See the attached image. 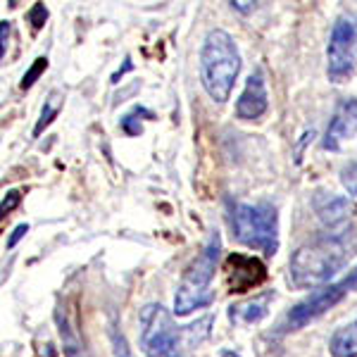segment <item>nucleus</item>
I'll return each instance as SVG.
<instances>
[{"mask_svg": "<svg viewBox=\"0 0 357 357\" xmlns=\"http://www.w3.org/2000/svg\"><path fill=\"white\" fill-rule=\"evenodd\" d=\"M357 252V231L350 227L319 234L291 255L289 281L296 289H317L331 284Z\"/></svg>", "mask_w": 357, "mask_h": 357, "instance_id": "1", "label": "nucleus"}, {"mask_svg": "<svg viewBox=\"0 0 357 357\" xmlns=\"http://www.w3.org/2000/svg\"><path fill=\"white\" fill-rule=\"evenodd\" d=\"M212 314L188 326H176L162 305L151 303L141 310V350L146 357H186L210 336Z\"/></svg>", "mask_w": 357, "mask_h": 357, "instance_id": "2", "label": "nucleus"}, {"mask_svg": "<svg viewBox=\"0 0 357 357\" xmlns=\"http://www.w3.org/2000/svg\"><path fill=\"white\" fill-rule=\"evenodd\" d=\"M241 72L238 45L224 29H212L200 50V82L215 102H227Z\"/></svg>", "mask_w": 357, "mask_h": 357, "instance_id": "3", "label": "nucleus"}, {"mask_svg": "<svg viewBox=\"0 0 357 357\" xmlns=\"http://www.w3.org/2000/svg\"><path fill=\"white\" fill-rule=\"evenodd\" d=\"M222 257V236L217 231L210 234L203 250L195 255V260L188 264L181 281L176 286L174 296V312L176 317H186L193 310L210 307L215 303V291H212V279H215L217 264Z\"/></svg>", "mask_w": 357, "mask_h": 357, "instance_id": "4", "label": "nucleus"}, {"mask_svg": "<svg viewBox=\"0 0 357 357\" xmlns=\"http://www.w3.org/2000/svg\"><path fill=\"white\" fill-rule=\"evenodd\" d=\"M229 222H231L236 241L260 250L264 255H276L279 250V215L269 203L245 205L229 203Z\"/></svg>", "mask_w": 357, "mask_h": 357, "instance_id": "5", "label": "nucleus"}, {"mask_svg": "<svg viewBox=\"0 0 357 357\" xmlns=\"http://www.w3.org/2000/svg\"><path fill=\"white\" fill-rule=\"evenodd\" d=\"M357 72V13H343L333 22L326 43V77L331 84H345Z\"/></svg>", "mask_w": 357, "mask_h": 357, "instance_id": "6", "label": "nucleus"}, {"mask_svg": "<svg viewBox=\"0 0 357 357\" xmlns=\"http://www.w3.org/2000/svg\"><path fill=\"white\" fill-rule=\"evenodd\" d=\"M355 291H357V267L350 269L343 279L331 281V284H326V286H321V289H317L314 293H310L305 301H301L289 314H286L281 329L284 331L303 329V326H307L310 321L319 319V317L329 312L331 307H336L345 296H350V293H355Z\"/></svg>", "mask_w": 357, "mask_h": 357, "instance_id": "7", "label": "nucleus"}, {"mask_svg": "<svg viewBox=\"0 0 357 357\" xmlns=\"http://www.w3.org/2000/svg\"><path fill=\"white\" fill-rule=\"evenodd\" d=\"M224 272H227V284L231 293H245L255 289V286H260L264 281V276H267V269H264V264L257 257L238 255V252L227 257Z\"/></svg>", "mask_w": 357, "mask_h": 357, "instance_id": "8", "label": "nucleus"}, {"mask_svg": "<svg viewBox=\"0 0 357 357\" xmlns=\"http://www.w3.org/2000/svg\"><path fill=\"white\" fill-rule=\"evenodd\" d=\"M357 134V98H343L333 112L329 126H326L321 148L331 153H338L345 141H350Z\"/></svg>", "mask_w": 357, "mask_h": 357, "instance_id": "9", "label": "nucleus"}, {"mask_svg": "<svg viewBox=\"0 0 357 357\" xmlns=\"http://www.w3.org/2000/svg\"><path fill=\"white\" fill-rule=\"evenodd\" d=\"M269 107V96L267 86H264L262 72H255L248 77V84L241 93L238 102H236V117L252 122V119H260Z\"/></svg>", "mask_w": 357, "mask_h": 357, "instance_id": "10", "label": "nucleus"}, {"mask_svg": "<svg viewBox=\"0 0 357 357\" xmlns=\"http://www.w3.org/2000/svg\"><path fill=\"white\" fill-rule=\"evenodd\" d=\"M314 210H317V215H319V220L329 227V231H336V229L348 227L350 217H353V212H357V207L350 203L348 198H341V195L317 193Z\"/></svg>", "mask_w": 357, "mask_h": 357, "instance_id": "11", "label": "nucleus"}, {"mask_svg": "<svg viewBox=\"0 0 357 357\" xmlns=\"http://www.w3.org/2000/svg\"><path fill=\"white\" fill-rule=\"evenodd\" d=\"M276 298L274 291H264L260 296L250 298V301H243L238 305H231L229 307V319L234 321L236 326H248V324H257L262 321L269 312V305Z\"/></svg>", "mask_w": 357, "mask_h": 357, "instance_id": "12", "label": "nucleus"}, {"mask_svg": "<svg viewBox=\"0 0 357 357\" xmlns=\"http://www.w3.org/2000/svg\"><path fill=\"white\" fill-rule=\"evenodd\" d=\"M329 353L333 357H357V319L333 331L329 338Z\"/></svg>", "mask_w": 357, "mask_h": 357, "instance_id": "13", "label": "nucleus"}, {"mask_svg": "<svg viewBox=\"0 0 357 357\" xmlns=\"http://www.w3.org/2000/svg\"><path fill=\"white\" fill-rule=\"evenodd\" d=\"M62 105H65V96L60 93V91H50L48 98H45L43 102V110H41V117H38L36 126H33V136H41L45 129H48L50 124H53V119L60 114Z\"/></svg>", "mask_w": 357, "mask_h": 357, "instance_id": "14", "label": "nucleus"}, {"mask_svg": "<svg viewBox=\"0 0 357 357\" xmlns=\"http://www.w3.org/2000/svg\"><path fill=\"white\" fill-rule=\"evenodd\" d=\"M48 69V57H36L33 60V65L26 69L24 72V77H22V82H20V89L22 91H29L33 84H36V79L41 77V74Z\"/></svg>", "mask_w": 357, "mask_h": 357, "instance_id": "15", "label": "nucleus"}, {"mask_svg": "<svg viewBox=\"0 0 357 357\" xmlns=\"http://www.w3.org/2000/svg\"><path fill=\"white\" fill-rule=\"evenodd\" d=\"M341 183L350 195H357V162H348L341 169Z\"/></svg>", "mask_w": 357, "mask_h": 357, "instance_id": "16", "label": "nucleus"}, {"mask_svg": "<svg viewBox=\"0 0 357 357\" xmlns=\"http://www.w3.org/2000/svg\"><path fill=\"white\" fill-rule=\"evenodd\" d=\"M26 20L31 22L33 31H38V29L43 26V22L48 20V10H45V5H43V3H36V5H33V8L29 10Z\"/></svg>", "mask_w": 357, "mask_h": 357, "instance_id": "17", "label": "nucleus"}, {"mask_svg": "<svg viewBox=\"0 0 357 357\" xmlns=\"http://www.w3.org/2000/svg\"><path fill=\"white\" fill-rule=\"evenodd\" d=\"M22 203V195H20V191H10L8 195H5L3 200H0V222L5 220V217L10 215V212L15 210L17 205Z\"/></svg>", "mask_w": 357, "mask_h": 357, "instance_id": "18", "label": "nucleus"}, {"mask_svg": "<svg viewBox=\"0 0 357 357\" xmlns=\"http://www.w3.org/2000/svg\"><path fill=\"white\" fill-rule=\"evenodd\" d=\"M119 124H122V131H124L126 136H141V134H143V126H141V122L136 119V114H134V112H131V114H124L122 122H119Z\"/></svg>", "mask_w": 357, "mask_h": 357, "instance_id": "19", "label": "nucleus"}, {"mask_svg": "<svg viewBox=\"0 0 357 357\" xmlns=\"http://www.w3.org/2000/svg\"><path fill=\"white\" fill-rule=\"evenodd\" d=\"M114 357H131V350L122 333H114Z\"/></svg>", "mask_w": 357, "mask_h": 357, "instance_id": "20", "label": "nucleus"}, {"mask_svg": "<svg viewBox=\"0 0 357 357\" xmlns=\"http://www.w3.org/2000/svg\"><path fill=\"white\" fill-rule=\"evenodd\" d=\"M26 231H29V227H26V224H20V227H15L13 236H10V238H8V248H15V245L20 243V241L26 236Z\"/></svg>", "mask_w": 357, "mask_h": 357, "instance_id": "21", "label": "nucleus"}, {"mask_svg": "<svg viewBox=\"0 0 357 357\" xmlns=\"http://www.w3.org/2000/svg\"><path fill=\"white\" fill-rule=\"evenodd\" d=\"M10 22H0V60L5 55V45H8V36H10Z\"/></svg>", "mask_w": 357, "mask_h": 357, "instance_id": "22", "label": "nucleus"}, {"mask_svg": "<svg viewBox=\"0 0 357 357\" xmlns=\"http://www.w3.org/2000/svg\"><path fill=\"white\" fill-rule=\"evenodd\" d=\"M131 67H134V65H131V60H129V57H126V60H124V67H122V69H117V72H114V74H112V84H117V82H119V79H122V77H124V74H126V72H129V69H131Z\"/></svg>", "mask_w": 357, "mask_h": 357, "instance_id": "23", "label": "nucleus"}, {"mask_svg": "<svg viewBox=\"0 0 357 357\" xmlns=\"http://www.w3.org/2000/svg\"><path fill=\"white\" fill-rule=\"evenodd\" d=\"M255 5L257 3H231V8L238 10V13H243V15H250L252 10H255Z\"/></svg>", "mask_w": 357, "mask_h": 357, "instance_id": "24", "label": "nucleus"}, {"mask_svg": "<svg viewBox=\"0 0 357 357\" xmlns=\"http://www.w3.org/2000/svg\"><path fill=\"white\" fill-rule=\"evenodd\" d=\"M222 357H238V355H234V353H222Z\"/></svg>", "mask_w": 357, "mask_h": 357, "instance_id": "25", "label": "nucleus"}]
</instances>
